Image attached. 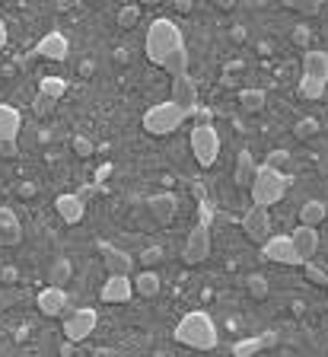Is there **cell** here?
<instances>
[{
  "label": "cell",
  "mask_w": 328,
  "mask_h": 357,
  "mask_svg": "<svg viewBox=\"0 0 328 357\" xmlns=\"http://www.w3.org/2000/svg\"><path fill=\"white\" fill-rule=\"evenodd\" d=\"M328 86V54L325 51H306L303 54V80H299V96L322 99Z\"/></svg>",
  "instance_id": "3"
},
{
  "label": "cell",
  "mask_w": 328,
  "mask_h": 357,
  "mask_svg": "<svg viewBox=\"0 0 328 357\" xmlns=\"http://www.w3.org/2000/svg\"><path fill=\"white\" fill-rule=\"evenodd\" d=\"M293 13H303V16H319L322 3H309V0H303V3H290Z\"/></svg>",
  "instance_id": "35"
},
{
  "label": "cell",
  "mask_w": 328,
  "mask_h": 357,
  "mask_svg": "<svg viewBox=\"0 0 328 357\" xmlns=\"http://www.w3.org/2000/svg\"><path fill=\"white\" fill-rule=\"evenodd\" d=\"M143 48H147V58L153 64H163L169 54H175L179 48H185V42H182V29L172 19H153L147 29V42H143Z\"/></svg>",
  "instance_id": "2"
},
{
  "label": "cell",
  "mask_w": 328,
  "mask_h": 357,
  "mask_svg": "<svg viewBox=\"0 0 328 357\" xmlns=\"http://www.w3.org/2000/svg\"><path fill=\"white\" fill-rule=\"evenodd\" d=\"M99 296H102L105 303H127L134 296V281L131 278H118V274H109Z\"/></svg>",
  "instance_id": "14"
},
{
  "label": "cell",
  "mask_w": 328,
  "mask_h": 357,
  "mask_svg": "<svg viewBox=\"0 0 328 357\" xmlns=\"http://www.w3.org/2000/svg\"><path fill=\"white\" fill-rule=\"evenodd\" d=\"M7 45V23H3V19H0V48Z\"/></svg>",
  "instance_id": "40"
},
{
  "label": "cell",
  "mask_w": 328,
  "mask_h": 357,
  "mask_svg": "<svg viewBox=\"0 0 328 357\" xmlns=\"http://www.w3.org/2000/svg\"><path fill=\"white\" fill-rule=\"evenodd\" d=\"M233 38H236V42H246V29H242V26H236V29H233Z\"/></svg>",
  "instance_id": "41"
},
{
  "label": "cell",
  "mask_w": 328,
  "mask_h": 357,
  "mask_svg": "<svg viewBox=\"0 0 328 357\" xmlns=\"http://www.w3.org/2000/svg\"><path fill=\"white\" fill-rule=\"evenodd\" d=\"M255 175H258V166H255V160H252V153H239L236 157V169H233V179H236V185L239 189H252V182H255Z\"/></svg>",
  "instance_id": "22"
},
{
  "label": "cell",
  "mask_w": 328,
  "mask_h": 357,
  "mask_svg": "<svg viewBox=\"0 0 328 357\" xmlns=\"http://www.w3.org/2000/svg\"><path fill=\"white\" fill-rule=\"evenodd\" d=\"M36 54L38 58H45V61H64V58L70 54V42L64 38V32H48V35L38 38Z\"/></svg>",
  "instance_id": "12"
},
{
  "label": "cell",
  "mask_w": 328,
  "mask_h": 357,
  "mask_svg": "<svg viewBox=\"0 0 328 357\" xmlns=\"http://www.w3.org/2000/svg\"><path fill=\"white\" fill-rule=\"evenodd\" d=\"M175 207H179V201H175V195H169V191L147 198V211L153 214L157 223H169L172 217H175Z\"/></svg>",
  "instance_id": "20"
},
{
  "label": "cell",
  "mask_w": 328,
  "mask_h": 357,
  "mask_svg": "<svg viewBox=\"0 0 328 357\" xmlns=\"http://www.w3.org/2000/svg\"><path fill=\"white\" fill-rule=\"evenodd\" d=\"M306 278H309V281H315V284H322V287H328V274L319 271L315 265H306Z\"/></svg>",
  "instance_id": "36"
},
{
  "label": "cell",
  "mask_w": 328,
  "mask_h": 357,
  "mask_svg": "<svg viewBox=\"0 0 328 357\" xmlns=\"http://www.w3.org/2000/svg\"><path fill=\"white\" fill-rule=\"evenodd\" d=\"M188 64H192V54H188V48H179V51L169 54V58H166L159 68H163L166 74H172V80H175V77H185L188 74Z\"/></svg>",
  "instance_id": "24"
},
{
  "label": "cell",
  "mask_w": 328,
  "mask_h": 357,
  "mask_svg": "<svg viewBox=\"0 0 328 357\" xmlns=\"http://www.w3.org/2000/svg\"><path fill=\"white\" fill-rule=\"evenodd\" d=\"M261 259L265 262H277V265H303L293 249L290 236H271L268 243L261 246Z\"/></svg>",
  "instance_id": "9"
},
{
  "label": "cell",
  "mask_w": 328,
  "mask_h": 357,
  "mask_svg": "<svg viewBox=\"0 0 328 357\" xmlns=\"http://www.w3.org/2000/svg\"><path fill=\"white\" fill-rule=\"evenodd\" d=\"M246 290L255 296V300H268V281L261 278V274H252L246 281Z\"/></svg>",
  "instance_id": "31"
},
{
  "label": "cell",
  "mask_w": 328,
  "mask_h": 357,
  "mask_svg": "<svg viewBox=\"0 0 328 357\" xmlns=\"http://www.w3.org/2000/svg\"><path fill=\"white\" fill-rule=\"evenodd\" d=\"M172 102L185 115H194V109H198V86H194V80L188 74L172 80Z\"/></svg>",
  "instance_id": "11"
},
{
  "label": "cell",
  "mask_w": 328,
  "mask_h": 357,
  "mask_svg": "<svg viewBox=\"0 0 328 357\" xmlns=\"http://www.w3.org/2000/svg\"><path fill=\"white\" fill-rule=\"evenodd\" d=\"M290 243H293V249H297L299 262H303V265H309V259H313L315 252H319V230L297 227L290 233Z\"/></svg>",
  "instance_id": "16"
},
{
  "label": "cell",
  "mask_w": 328,
  "mask_h": 357,
  "mask_svg": "<svg viewBox=\"0 0 328 357\" xmlns=\"http://www.w3.org/2000/svg\"><path fill=\"white\" fill-rule=\"evenodd\" d=\"M290 163V153L287 150H271L268 153V160H265V166H271V169H277V173H283V166Z\"/></svg>",
  "instance_id": "32"
},
{
  "label": "cell",
  "mask_w": 328,
  "mask_h": 357,
  "mask_svg": "<svg viewBox=\"0 0 328 357\" xmlns=\"http://www.w3.org/2000/svg\"><path fill=\"white\" fill-rule=\"evenodd\" d=\"M70 274H74V265H70V259H54L48 281H52V287H61V284L70 281Z\"/></svg>",
  "instance_id": "28"
},
{
  "label": "cell",
  "mask_w": 328,
  "mask_h": 357,
  "mask_svg": "<svg viewBox=\"0 0 328 357\" xmlns=\"http://www.w3.org/2000/svg\"><path fill=\"white\" fill-rule=\"evenodd\" d=\"M242 233L252 239V243H258V246H265L271 239V217H268V211L265 207H249L246 211V217H242Z\"/></svg>",
  "instance_id": "10"
},
{
  "label": "cell",
  "mask_w": 328,
  "mask_h": 357,
  "mask_svg": "<svg viewBox=\"0 0 328 357\" xmlns=\"http://www.w3.org/2000/svg\"><path fill=\"white\" fill-rule=\"evenodd\" d=\"M277 344V335L274 332H265V335H249V338H242V342L233 344V357H255L258 351L265 348H274Z\"/></svg>",
  "instance_id": "18"
},
{
  "label": "cell",
  "mask_w": 328,
  "mask_h": 357,
  "mask_svg": "<svg viewBox=\"0 0 328 357\" xmlns=\"http://www.w3.org/2000/svg\"><path fill=\"white\" fill-rule=\"evenodd\" d=\"M159 278L153 271H141V278L134 281V294H141V296H157L159 294Z\"/></svg>",
  "instance_id": "27"
},
{
  "label": "cell",
  "mask_w": 328,
  "mask_h": 357,
  "mask_svg": "<svg viewBox=\"0 0 328 357\" xmlns=\"http://www.w3.org/2000/svg\"><path fill=\"white\" fill-rule=\"evenodd\" d=\"M99 252H102V265L109 274H118V278H131V271H134V259L127 255L125 249H115V246H99Z\"/></svg>",
  "instance_id": "13"
},
{
  "label": "cell",
  "mask_w": 328,
  "mask_h": 357,
  "mask_svg": "<svg viewBox=\"0 0 328 357\" xmlns=\"http://www.w3.org/2000/svg\"><path fill=\"white\" fill-rule=\"evenodd\" d=\"M115 23H118V29H134V26L141 23V7H137V3L121 7L118 16H115Z\"/></svg>",
  "instance_id": "29"
},
{
  "label": "cell",
  "mask_w": 328,
  "mask_h": 357,
  "mask_svg": "<svg viewBox=\"0 0 328 357\" xmlns=\"http://www.w3.org/2000/svg\"><path fill=\"white\" fill-rule=\"evenodd\" d=\"M74 153L77 157H93V141L86 134H77L74 137Z\"/></svg>",
  "instance_id": "34"
},
{
  "label": "cell",
  "mask_w": 328,
  "mask_h": 357,
  "mask_svg": "<svg viewBox=\"0 0 328 357\" xmlns=\"http://www.w3.org/2000/svg\"><path fill=\"white\" fill-rule=\"evenodd\" d=\"M287 175L283 173H277V169H271V166H258V175H255V182H252V201H255V207H265L268 211L271 205H277L283 195H287Z\"/></svg>",
  "instance_id": "4"
},
{
  "label": "cell",
  "mask_w": 328,
  "mask_h": 357,
  "mask_svg": "<svg viewBox=\"0 0 328 357\" xmlns=\"http://www.w3.org/2000/svg\"><path fill=\"white\" fill-rule=\"evenodd\" d=\"M293 134H297V141H313V137L319 134V122H315V118H299Z\"/></svg>",
  "instance_id": "30"
},
{
  "label": "cell",
  "mask_w": 328,
  "mask_h": 357,
  "mask_svg": "<svg viewBox=\"0 0 328 357\" xmlns=\"http://www.w3.org/2000/svg\"><path fill=\"white\" fill-rule=\"evenodd\" d=\"M96 322H99V312L96 310H74L64 319V338L68 342H86L93 332H96Z\"/></svg>",
  "instance_id": "8"
},
{
  "label": "cell",
  "mask_w": 328,
  "mask_h": 357,
  "mask_svg": "<svg viewBox=\"0 0 328 357\" xmlns=\"http://www.w3.org/2000/svg\"><path fill=\"white\" fill-rule=\"evenodd\" d=\"M36 112H38V115H48V112H52V99L38 96V99H36Z\"/></svg>",
  "instance_id": "38"
},
{
  "label": "cell",
  "mask_w": 328,
  "mask_h": 357,
  "mask_svg": "<svg viewBox=\"0 0 328 357\" xmlns=\"http://www.w3.org/2000/svg\"><path fill=\"white\" fill-rule=\"evenodd\" d=\"M159 262H163V249H159V246H150V249L141 252V268H153V265H159Z\"/></svg>",
  "instance_id": "33"
},
{
  "label": "cell",
  "mask_w": 328,
  "mask_h": 357,
  "mask_svg": "<svg viewBox=\"0 0 328 357\" xmlns=\"http://www.w3.org/2000/svg\"><path fill=\"white\" fill-rule=\"evenodd\" d=\"M23 239V223L10 207H0V246L10 249V246H19Z\"/></svg>",
  "instance_id": "17"
},
{
  "label": "cell",
  "mask_w": 328,
  "mask_h": 357,
  "mask_svg": "<svg viewBox=\"0 0 328 357\" xmlns=\"http://www.w3.org/2000/svg\"><path fill=\"white\" fill-rule=\"evenodd\" d=\"M265 106H268L265 90H242V93H239V109H242L246 115H258Z\"/></svg>",
  "instance_id": "25"
},
{
  "label": "cell",
  "mask_w": 328,
  "mask_h": 357,
  "mask_svg": "<svg viewBox=\"0 0 328 357\" xmlns=\"http://www.w3.org/2000/svg\"><path fill=\"white\" fill-rule=\"evenodd\" d=\"M64 310H68V294H64V287H52V284H48V287L38 294V312L48 316V319H58V316H64Z\"/></svg>",
  "instance_id": "15"
},
{
  "label": "cell",
  "mask_w": 328,
  "mask_h": 357,
  "mask_svg": "<svg viewBox=\"0 0 328 357\" xmlns=\"http://www.w3.org/2000/svg\"><path fill=\"white\" fill-rule=\"evenodd\" d=\"M19 195H26V198H29V195H36V185H29V182H26L23 189H19Z\"/></svg>",
  "instance_id": "42"
},
{
  "label": "cell",
  "mask_w": 328,
  "mask_h": 357,
  "mask_svg": "<svg viewBox=\"0 0 328 357\" xmlns=\"http://www.w3.org/2000/svg\"><path fill=\"white\" fill-rule=\"evenodd\" d=\"M293 38H297V45H306V42H309V32H306V29H297V35H293Z\"/></svg>",
  "instance_id": "39"
},
{
  "label": "cell",
  "mask_w": 328,
  "mask_h": 357,
  "mask_svg": "<svg viewBox=\"0 0 328 357\" xmlns=\"http://www.w3.org/2000/svg\"><path fill=\"white\" fill-rule=\"evenodd\" d=\"M23 131V115L16 106H0V144L7 141H16Z\"/></svg>",
  "instance_id": "19"
},
{
  "label": "cell",
  "mask_w": 328,
  "mask_h": 357,
  "mask_svg": "<svg viewBox=\"0 0 328 357\" xmlns=\"http://www.w3.org/2000/svg\"><path fill=\"white\" fill-rule=\"evenodd\" d=\"M172 335H175V342H179V344H185V348H194V351H214L217 342H220L214 319H210V312H204V310L185 312Z\"/></svg>",
  "instance_id": "1"
},
{
  "label": "cell",
  "mask_w": 328,
  "mask_h": 357,
  "mask_svg": "<svg viewBox=\"0 0 328 357\" xmlns=\"http://www.w3.org/2000/svg\"><path fill=\"white\" fill-rule=\"evenodd\" d=\"M185 118L188 115L169 99V102L150 106L147 112H143V131L153 137H166V134H172V131H179L182 125H185Z\"/></svg>",
  "instance_id": "5"
},
{
  "label": "cell",
  "mask_w": 328,
  "mask_h": 357,
  "mask_svg": "<svg viewBox=\"0 0 328 357\" xmlns=\"http://www.w3.org/2000/svg\"><path fill=\"white\" fill-rule=\"evenodd\" d=\"M54 207H58V217H61L64 223H80L83 214H86V207H83V198H80V195H58Z\"/></svg>",
  "instance_id": "21"
},
{
  "label": "cell",
  "mask_w": 328,
  "mask_h": 357,
  "mask_svg": "<svg viewBox=\"0 0 328 357\" xmlns=\"http://www.w3.org/2000/svg\"><path fill=\"white\" fill-rule=\"evenodd\" d=\"M325 217H328V205H325V201H306V205L299 207V227L319 230Z\"/></svg>",
  "instance_id": "23"
},
{
  "label": "cell",
  "mask_w": 328,
  "mask_h": 357,
  "mask_svg": "<svg viewBox=\"0 0 328 357\" xmlns=\"http://www.w3.org/2000/svg\"><path fill=\"white\" fill-rule=\"evenodd\" d=\"M208 255H210V223H208V217H204V221L198 223V227H192V233H188L182 259H185L188 265H201Z\"/></svg>",
  "instance_id": "7"
},
{
  "label": "cell",
  "mask_w": 328,
  "mask_h": 357,
  "mask_svg": "<svg viewBox=\"0 0 328 357\" xmlns=\"http://www.w3.org/2000/svg\"><path fill=\"white\" fill-rule=\"evenodd\" d=\"M68 93V80L64 77H42V84H38V96H45V99H61Z\"/></svg>",
  "instance_id": "26"
},
{
  "label": "cell",
  "mask_w": 328,
  "mask_h": 357,
  "mask_svg": "<svg viewBox=\"0 0 328 357\" xmlns=\"http://www.w3.org/2000/svg\"><path fill=\"white\" fill-rule=\"evenodd\" d=\"M16 150H19V147H16V141H7V144H0V157H3V160H13Z\"/></svg>",
  "instance_id": "37"
},
{
  "label": "cell",
  "mask_w": 328,
  "mask_h": 357,
  "mask_svg": "<svg viewBox=\"0 0 328 357\" xmlns=\"http://www.w3.org/2000/svg\"><path fill=\"white\" fill-rule=\"evenodd\" d=\"M192 153L201 166H214L217 157H220V134H217V128H210V125L192 128Z\"/></svg>",
  "instance_id": "6"
}]
</instances>
